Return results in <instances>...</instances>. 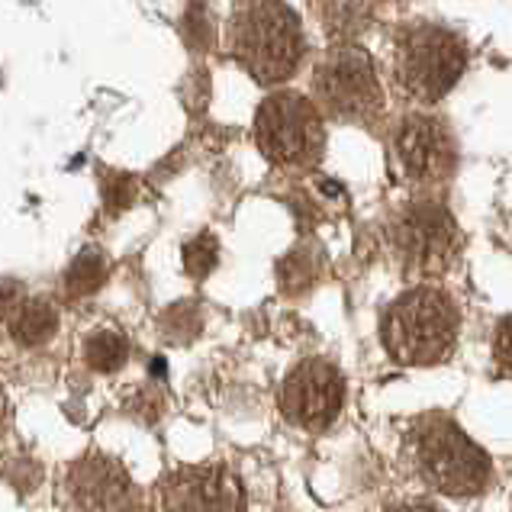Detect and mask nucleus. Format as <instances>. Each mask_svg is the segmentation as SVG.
Segmentation results:
<instances>
[{"label":"nucleus","mask_w":512,"mask_h":512,"mask_svg":"<svg viewBox=\"0 0 512 512\" xmlns=\"http://www.w3.org/2000/svg\"><path fill=\"white\" fill-rule=\"evenodd\" d=\"M229 52L258 84H284L306 52L300 17L284 0H242L229 20Z\"/></svg>","instance_id":"obj_1"},{"label":"nucleus","mask_w":512,"mask_h":512,"mask_svg":"<svg viewBox=\"0 0 512 512\" xmlns=\"http://www.w3.org/2000/svg\"><path fill=\"white\" fill-rule=\"evenodd\" d=\"M384 348L400 364H438L451 355L458 339V310L442 290L413 287L384 313Z\"/></svg>","instance_id":"obj_2"},{"label":"nucleus","mask_w":512,"mask_h":512,"mask_svg":"<svg viewBox=\"0 0 512 512\" xmlns=\"http://www.w3.org/2000/svg\"><path fill=\"white\" fill-rule=\"evenodd\" d=\"M255 142L277 168L306 171L326 152V123L316 100L297 91H277L255 113Z\"/></svg>","instance_id":"obj_3"},{"label":"nucleus","mask_w":512,"mask_h":512,"mask_svg":"<svg viewBox=\"0 0 512 512\" xmlns=\"http://www.w3.org/2000/svg\"><path fill=\"white\" fill-rule=\"evenodd\" d=\"M313 94L323 116L339 123L371 126L384 113V87L371 55L351 42H342L319 58L313 71Z\"/></svg>","instance_id":"obj_4"},{"label":"nucleus","mask_w":512,"mask_h":512,"mask_svg":"<svg viewBox=\"0 0 512 512\" xmlns=\"http://www.w3.org/2000/svg\"><path fill=\"white\" fill-rule=\"evenodd\" d=\"M467 68V46L438 23L409 26L397 42V81L422 104H438Z\"/></svg>","instance_id":"obj_5"},{"label":"nucleus","mask_w":512,"mask_h":512,"mask_svg":"<svg viewBox=\"0 0 512 512\" xmlns=\"http://www.w3.org/2000/svg\"><path fill=\"white\" fill-rule=\"evenodd\" d=\"M416 461L432 487L445 493H477L490 480V461L455 422L429 416L416 432Z\"/></svg>","instance_id":"obj_6"},{"label":"nucleus","mask_w":512,"mask_h":512,"mask_svg":"<svg viewBox=\"0 0 512 512\" xmlns=\"http://www.w3.org/2000/svg\"><path fill=\"white\" fill-rule=\"evenodd\" d=\"M390 245L400 255L406 268L435 274L442 271L458 252L461 232L455 216L448 213L442 200L419 197L409 200L406 207L390 219Z\"/></svg>","instance_id":"obj_7"},{"label":"nucleus","mask_w":512,"mask_h":512,"mask_svg":"<svg viewBox=\"0 0 512 512\" xmlns=\"http://www.w3.org/2000/svg\"><path fill=\"white\" fill-rule=\"evenodd\" d=\"M393 155L406 181L419 187H442L458 171V142L442 116L409 113L393 133Z\"/></svg>","instance_id":"obj_8"},{"label":"nucleus","mask_w":512,"mask_h":512,"mask_svg":"<svg viewBox=\"0 0 512 512\" xmlns=\"http://www.w3.org/2000/svg\"><path fill=\"white\" fill-rule=\"evenodd\" d=\"M345 403V380L332 361L306 358L281 387V413L300 429L319 432L335 422Z\"/></svg>","instance_id":"obj_9"},{"label":"nucleus","mask_w":512,"mask_h":512,"mask_svg":"<svg viewBox=\"0 0 512 512\" xmlns=\"http://www.w3.org/2000/svg\"><path fill=\"white\" fill-rule=\"evenodd\" d=\"M165 512H242L239 477L223 464H184L162 484Z\"/></svg>","instance_id":"obj_10"},{"label":"nucleus","mask_w":512,"mask_h":512,"mask_svg":"<svg viewBox=\"0 0 512 512\" xmlns=\"http://www.w3.org/2000/svg\"><path fill=\"white\" fill-rule=\"evenodd\" d=\"M68 493L81 512H129L133 480L107 455H84L68 471Z\"/></svg>","instance_id":"obj_11"},{"label":"nucleus","mask_w":512,"mask_h":512,"mask_svg":"<svg viewBox=\"0 0 512 512\" xmlns=\"http://www.w3.org/2000/svg\"><path fill=\"white\" fill-rule=\"evenodd\" d=\"M58 332V310L46 297H23L10 313V335L26 348L46 345Z\"/></svg>","instance_id":"obj_12"},{"label":"nucleus","mask_w":512,"mask_h":512,"mask_svg":"<svg viewBox=\"0 0 512 512\" xmlns=\"http://www.w3.org/2000/svg\"><path fill=\"white\" fill-rule=\"evenodd\" d=\"M319 274H323V255H319L316 245H297L277 265V281H281V290L290 297L310 290L319 281Z\"/></svg>","instance_id":"obj_13"},{"label":"nucleus","mask_w":512,"mask_h":512,"mask_svg":"<svg viewBox=\"0 0 512 512\" xmlns=\"http://www.w3.org/2000/svg\"><path fill=\"white\" fill-rule=\"evenodd\" d=\"M107 281V258L100 248H84L75 255V261L65 271V297L68 300H84L97 294Z\"/></svg>","instance_id":"obj_14"},{"label":"nucleus","mask_w":512,"mask_h":512,"mask_svg":"<svg viewBox=\"0 0 512 512\" xmlns=\"http://www.w3.org/2000/svg\"><path fill=\"white\" fill-rule=\"evenodd\" d=\"M374 0H323V26L335 39L355 36L368 23Z\"/></svg>","instance_id":"obj_15"},{"label":"nucleus","mask_w":512,"mask_h":512,"mask_svg":"<svg viewBox=\"0 0 512 512\" xmlns=\"http://www.w3.org/2000/svg\"><path fill=\"white\" fill-rule=\"evenodd\" d=\"M84 358L94 371L113 374L129 361V342L120 332H94L91 339L84 342Z\"/></svg>","instance_id":"obj_16"},{"label":"nucleus","mask_w":512,"mask_h":512,"mask_svg":"<svg viewBox=\"0 0 512 512\" xmlns=\"http://www.w3.org/2000/svg\"><path fill=\"white\" fill-rule=\"evenodd\" d=\"M162 332L171 342H190L200 332V306L197 303H174L162 316Z\"/></svg>","instance_id":"obj_17"},{"label":"nucleus","mask_w":512,"mask_h":512,"mask_svg":"<svg viewBox=\"0 0 512 512\" xmlns=\"http://www.w3.org/2000/svg\"><path fill=\"white\" fill-rule=\"evenodd\" d=\"M216 261H219V245L207 232L184 245V268L190 277H197V281H203V277L216 268Z\"/></svg>","instance_id":"obj_18"},{"label":"nucleus","mask_w":512,"mask_h":512,"mask_svg":"<svg viewBox=\"0 0 512 512\" xmlns=\"http://www.w3.org/2000/svg\"><path fill=\"white\" fill-rule=\"evenodd\" d=\"M23 300V284L7 277V281H0V319H10V313L17 310Z\"/></svg>","instance_id":"obj_19"},{"label":"nucleus","mask_w":512,"mask_h":512,"mask_svg":"<svg viewBox=\"0 0 512 512\" xmlns=\"http://www.w3.org/2000/svg\"><path fill=\"white\" fill-rule=\"evenodd\" d=\"M496 358H500L503 368L512 371V316L503 319L500 329H496Z\"/></svg>","instance_id":"obj_20"},{"label":"nucleus","mask_w":512,"mask_h":512,"mask_svg":"<svg viewBox=\"0 0 512 512\" xmlns=\"http://www.w3.org/2000/svg\"><path fill=\"white\" fill-rule=\"evenodd\" d=\"M393 512H435L429 506H400V509H393Z\"/></svg>","instance_id":"obj_21"}]
</instances>
